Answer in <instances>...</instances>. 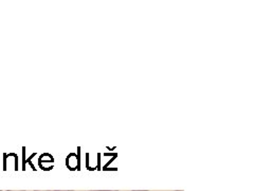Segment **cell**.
Returning <instances> with one entry per match:
<instances>
[{
	"instance_id": "cell-5",
	"label": "cell",
	"mask_w": 254,
	"mask_h": 191,
	"mask_svg": "<svg viewBox=\"0 0 254 191\" xmlns=\"http://www.w3.org/2000/svg\"><path fill=\"white\" fill-rule=\"evenodd\" d=\"M0 191H1V190H0Z\"/></svg>"
},
{
	"instance_id": "cell-3",
	"label": "cell",
	"mask_w": 254,
	"mask_h": 191,
	"mask_svg": "<svg viewBox=\"0 0 254 191\" xmlns=\"http://www.w3.org/2000/svg\"><path fill=\"white\" fill-rule=\"evenodd\" d=\"M6 191H26V190H6Z\"/></svg>"
},
{
	"instance_id": "cell-1",
	"label": "cell",
	"mask_w": 254,
	"mask_h": 191,
	"mask_svg": "<svg viewBox=\"0 0 254 191\" xmlns=\"http://www.w3.org/2000/svg\"><path fill=\"white\" fill-rule=\"evenodd\" d=\"M34 191H55V190H34Z\"/></svg>"
},
{
	"instance_id": "cell-2",
	"label": "cell",
	"mask_w": 254,
	"mask_h": 191,
	"mask_svg": "<svg viewBox=\"0 0 254 191\" xmlns=\"http://www.w3.org/2000/svg\"><path fill=\"white\" fill-rule=\"evenodd\" d=\"M90 191H111V190H90Z\"/></svg>"
},
{
	"instance_id": "cell-4",
	"label": "cell",
	"mask_w": 254,
	"mask_h": 191,
	"mask_svg": "<svg viewBox=\"0 0 254 191\" xmlns=\"http://www.w3.org/2000/svg\"><path fill=\"white\" fill-rule=\"evenodd\" d=\"M55 191H73V190H55Z\"/></svg>"
}]
</instances>
